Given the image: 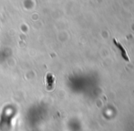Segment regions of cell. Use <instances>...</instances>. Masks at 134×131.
<instances>
[{
	"mask_svg": "<svg viewBox=\"0 0 134 131\" xmlns=\"http://www.w3.org/2000/svg\"><path fill=\"white\" fill-rule=\"evenodd\" d=\"M113 42H114V44L116 45V46L119 48V50H120V53H121L122 58H123L125 61H127V62H130V58H129V56H128V55H127V52H126L125 49H124V48H123V46H122V45H121V43L118 42V41H117L115 39H113Z\"/></svg>",
	"mask_w": 134,
	"mask_h": 131,
	"instance_id": "cell-1",
	"label": "cell"
}]
</instances>
